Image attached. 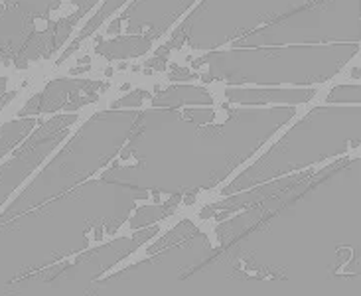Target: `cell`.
<instances>
[{
  "instance_id": "obj_1",
  "label": "cell",
  "mask_w": 361,
  "mask_h": 296,
  "mask_svg": "<svg viewBox=\"0 0 361 296\" xmlns=\"http://www.w3.org/2000/svg\"><path fill=\"white\" fill-rule=\"evenodd\" d=\"M30 127H32L30 121H26V123H10L6 127H2V130H0V156H2L8 148H12V144H14Z\"/></svg>"
}]
</instances>
